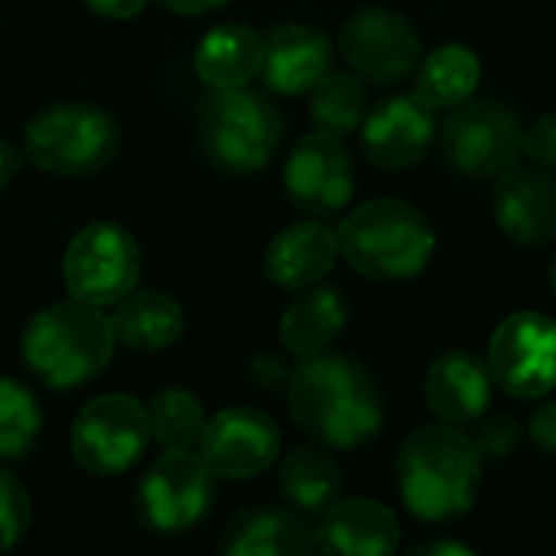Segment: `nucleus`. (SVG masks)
Returning a JSON list of instances; mask_svg holds the SVG:
<instances>
[{
  "label": "nucleus",
  "instance_id": "38",
  "mask_svg": "<svg viewBox=\"0 0 556 556\" xmlns=\"http://www.w3.org/2000/svg\"><path fill=\"white\" fill-rule=\"evenodd\" d=\"M551 287H554V293H556V257H554V264H551Z\"/></svg>",
  "mask_w": 556,
  "mask_h": 556
},
{
  "label": "nucleus",
  "instance_id": "36",
  "mask_svg": "<svg viewBox=\"0 0 556 556\" xmlns=\"http://www.w3.org/2000/svg\"><path fill=\"white\" fill-rule=\"evenodd\" d=\"M414 556H472V547H466V544H459V541H424V544H417Z\"/></svg>",
  "mask_w": 556,
  "mask_h": 556
},
{
  "label": "nucleus",
  "instance_id": "28",
  "mask_svg": "<svg viewBox=\"0 0 556 556\" xmlns=\"http://www.w3.org/2000/svg\"><path fill=\"white\" fill-rule=\"evenodd\" d=\"M150 437L163 450H195L202 430H205V410L202 401L186 388H163L147 404Z\"/></svg>",
  "mask_w": 556,
  "mask_h": 556
},
{
  "label": "nucleus",
  "instance_id": "10",
  "mask_svg": "<svg viewBox=\"0 0 556 556\" xmlns=\"http://www.w3.org/2000/svg\"><path fill=\"white\" fill-rule=\"evenodd\" d=\"M215 502V472L195 450H166L137 489V518L150 534L192 531Z\"/></svg>",
  "mask_w": 556,
  "mask_h": 556
},
{
  "label": "nucleus",
  "instance_id": "3",
  "mask_svg": "<svg viewBox=\"0 0 556 556\" xmlns=\"http://www.w3.org/2000/svg\"><path fill=\"white\" fill-rule=\"evenodd\" d=\"M111 319L81 300H62L39 309L20 342L26 368L49 388L68 391L98 378L114 355Z\"/></svg>",
  "mask_w": 556,
  "mask_h": 556
},
{
  "label": "nucleus",
  "instance_id": "32",
  "mask_svg": "<svg viewBox=\"0 0 556 556\" xmlns=\"http://www.w3.org/2000/svg\"><path fill=\"white\" fill-rule=\"evenodd\" d=\"M525 156H531L534 166H544L556 176V111L541 114L525 130Z\"/></svg>",
  "mask_w": 556,
  "mask_h": 556
},
{
  "label": "nucleus",
  "instance_id": "7",
  "mask_svg": "<svg viewBox=\"0 0 556 556\" xmlns=\"http://www.w3.org/2000/svg\"><path fill=\"white\" fill-rule=\"evenodd\" d=\"M440 147L446 163L469 179H498L525 153V127L495 98H466L443 121Z\"/></svg>",
  "mask_w": 556,
  "mask_h": 556
},
{
  "label": "nucleus",
  "instance_id": "14",
  "mask_svg": "<svg viewBox=\"0 0 556 556\" xmlns=\"http://www.w3.org/2000/svg\"><path fill=\"white\" fill-rule=\"evenodd\" d=\"M283 186L300 212L313 218L339 215L355 195V166L342 137L323 130L303 137L287 156Z\"/></svg>",
  "mask_w": 556,
  "mask_h": 556
},
{
  "label": "nucleus",
  "instance_id": "31",
  "mask_svg": "<svg viewBox=\"0 0 556 556\" xmlns=\"http://www.w3.org/2000/svg\"><path fill=\"white\" fill-rule=\"evenodd\" d=\"M29 531V492L23 482L0 469V554L13 551Z\"/></svg>",
  "mask_w": 556,
  "mask_h": 556
},
{
  "label": "nucleus",
  "instance_id": "9",
  "mask_svg": "<svg viewBox=\"0 0 556 556\" xmlns=\"http://www.w3.org/2000/svg\"><path fill=\"white\" fill-rule=\"evenodd\" d=\"M150 440L153 437H150L147 407L130 394L111 391L88 401L78 410L68 446L85 472L98 479H114L140 463Z\"/></svg>",
  "mask_w": 556,
  "mask_h": 556
},
{
  "label": "nucleus",
  "instance_id": "15",
  "mask_svg": "<svg viewBox=\"0 0 556 556\" xmlns=\"http://www.w3.org/2000/svg\"><path fill=\"white\" fill-rule=\"evenodd\" d=\"M437 140V117L417 94H391L362 121V150L381 169L417 166Z\"/></svg>",
  "mask_w": 556,
  "mask_h": 556
},
{
  "label": "nucleus",
  "instance_id": "8",
  "mask_svg": "<svg viewBox=\"0 0 556 556\" xmlns=\"http://www.w3.org/2000/svg\"><path fill=\"white\" fill-rule=\"evenodd\" d=\"M140 264L143 257L137 238L124 225L101 218L85 225L68 241L62 257V280L72 300L108 309L137 287Z\"/></svg>",
  "mask_w": 556,
  "mask_h": 556
},
{
  "label": "nucleus",
  "instance_id": "29",
  "mask_svg": "<svg viewBox=\"0 0 556 556\" xmlns=\"http://www.w3.org/2000/svg\"><path fill=\"white\" fill-rule=\"evenodd\" d=\"M42 430V410L33 391L13 378H0V463L26 459Z\"/></svg>",
  "mask_w": 556,
  "mask_h": 556
},
{
  "label": "nucleus",
  "instance_id": "33",
  "mask_svg": "<svg viewBox=\"0 0 556 556\" xmlns=\"http://www.w3.org/2000/svg\"><path fill=\"white\" fill-rule=\"evenodd\" d=\"M531 440L538 443L541 453L556 456V401H541L531 414Z\"/></svg>",
  "mask_w": 556,
  "mask_h": 556
},
{
  "label": "nucleus",
  "instance_id": "23",
  "mask_svg": "<svg viewBox=\"0 0 556 556\" xmlns=\"http://www.w3.org/2000/svg\"><path fill=\"white\" fill-rule=\"evenodd\" d=\"M349 303L336 287H306L296 290L290 306L280 316V342L287 352L306 358L326 352L345 329Z\"/></svg>",
  "mask_w": 556,
  "mask_h": 556
},
{
  "label": "nucleus",
  "instance_id": "24",
  "mask_svg": "<svg viewBox=\"0 0 556 556\" xmlns=\"http://www.w3.org/2000/svg\"><path fill=\"white\" fill-rule=\"evenodd\" d=\"M277 492L303 518H323L342 498V469L326 446H300L280 459Z\"/></svg>",
  "mask_w": 556,
  "mask_h": 556
},
{
  "label": "nucleus",
  "instance_id": "4",
  "mask_svg": "<svg viewBox=\"0 0 556 556\" xmlns=\"http://www.w3.org/2000/svg\"><path fill=\"white\" fill-rule=\"evenodd\" d=\"M339 254L368 280L394 283L417 277L433 257L427 215L404 199H371L342 218Z\"/></svg>",
  "mask_w": 556,
  "mask_h": 556
},
{
  "label": "nucleus",
  "instance_id": "35",
  "mask_svg": "<svg viewBox=\"0 0 556 556\" xmlns=\"http://www.w3.org/2000/svg\"><path fill=\"white\" fill-rule=\"evenodd\" d=\"M156 3L169 13H179V16H202V13L222 10L231 0H156Z\"/></svg>",
  "mask_w": 556,
  "mask_h": 556
},
{
  "label": "nucleus",
  "instance_id": "22",
  "mask_svg": "<svg viewBox=\"0 0 556 556\" xmlns=\"http://www.w3.org/2000/svg\"><path fill=\"white\" fill-rule=\"evenodd\" d=\"M111 332L117 345H127L134 352H163L169 349L182 329H186V313L182 306L163 293V290H130L114 303Z\"/></svg>",
  "mask_w": 556,
  "mask_h": 556
},
{
  "label": "nucleus",
  "instance_id": "30",
  "mask_svg": "<svg viewBox=\"0 0 556 556\" xmlns=\"http://www.w3.org/2000/svg\"><path fill=\"white\" fill-rule=\"evenodd\" d=\"M469 443L482 463H502L518 453L521 446V424L511 414H482L469 427Z\"/></svg>",
  "mask_w": 556,
  "mask_h": 556
},
{
  "label": "nucleus",
  "instance_id": "16",
  "mask_svg": "<svg viewBox=\"0 0 556 556\" xmlns=\"http://www.w3.org/2000/svg\"><path fill=\"white\" fill-rule=\"evenodd\" d=\"M495 225L521 248L556 241V176L544 166H511L492 192Z\"/></svg>",
  "mask_w": 556,
  "mask_h": 556
},
{
  "label": "nucleus",
  "instance_id": "21",
  "mask_svg": "<svg viewBox=\"0 0 556 556\" xmlns=\"http://www.w3.org/2000/svg\"><path fill=\"white\" fill-rule=\"evenodd\" d=\"M316 547V528L309 518L287 505H257L231 518L218 541L225 556H306Z\"/></svg>",
  "mask_w": 556,
  "mask_h": 556
},
{
  "label": "nucleus",
  "instance_id": "19",
  "mask_svg": "<svg viewBox=\"0 0 556 556\" xmlns=\"http://www.w3.org/2000/svg\"><path fill=\"white\" fill-rule=\"evenodd\" d=\"M339 261V231L323 218H306L280 228L264 251V277L283 290L319 283Z\"/></svg>",
  "mask_w": 556,
  "mask_h": 556
},
{
  "label": "nucleus",
  "instance_id": "1",
  "mask_svg": "<svg viewBox=\"0 0 556 556\" xmlns=\"http://www.w3.org/2000/svg\"><path fill=\"white\" fill-rule=\"evenodd\" d=\"M293 424L326 450H358L371 443L384 420L388 401L375 375L349 355H306L287 378Z\"/></svg>",
  "mask_w": 556,
  "mask_h": 556
},
{
  "label": "nucleus",
  "instance_id": "6",
  "mask_svg": "<svg viewBox=\"0 0 556 556\" xmlns=\"http://www.w3.org/2000/svg\"><path fill=\"white\" fill-rule=\"evenodd\" d=\"M121 150L117 121L85 101H59L42 108L23 127V156L52 176H94Z\"/></svg>",
  "mask_w": 556,
  "mask_h": 556
},
{
  "label": "nucleus",
  "instance_id": "5",
  "mask_svg": "<svg viewBox=\"0 0 556 556\" xmlns=\"http://www.w3.org/2000/svg\"><path fill=\"white\" fill-rule=\"evenodd\" d=\"M199 140L222 173H261L280 150L283 117L267 94L248 85L212 88L199 104Z\"/></svg>",
  "mask_w": 556,
  "mask_h": 556
},
{
  "label": "nucleus",
  "instance_id": "26",
  "mask_svg": "<svg viewBox=\"0 0 556 556\" xmlns=\"http://www.w3.org/2000/svg\"><path fill=\"white\" fill-rule=\"evenodd\" d=\"M414 75H417L414 94L427 108L443 111V108H456L476 94V88L482 81V62L472 49L450 42V46L433 49L427 59H420Z\"/></svg>",
  "mask_w": 556,
  "mask_h": 556
},
{
  "label": "nucleus",
  "instance_id": "18",
  "mask_svg": "<svg viewBox=\"0 0 556 556\" xmlns=\"http://www.w3.org/2000/svg\"><path fill=\"white\" fill-rule=\"evenodd\" d=\"M332 68V42L306 23H280L264 36L261 81L277 94H303Z\"/></svg>",
  "mask_w": 556,
  "mask_h": 556
},
{
  "label": "nucleus",
  "instance_id": "13",
  "mask_svg": "<svg viewBox=\"0 0 556 556\" xmlns=\"http://www.w3.org/2000/svg\"><path fill=\"white\" fill-rule=\"evenodd\" d=\"M195 453L215 472V479H254L277 463L280 427L264 410L228 407L205 420Z\"/></svg>",
  "mask_w": 556,
  "mask_h": 556
},
{
  "label": "nucleus",
  "instance_id": "12",
  "mask_svg": "<svg viewBox=\"0 0 556 556\" xmlns=\"http://www.w3.org/2000/svg\"><path fill=\"white\" fill-rule=\"evenodd\" d=\"M489 371L518 401H541L556 388V323L525 309L498 323L489 339Z\"/></svg>",
  "mask_w": 556,
  "mask_h": 556
},
{
  "label": "nucleus",
  "instance_id": "2",
  "mask_svg": "<svg viewBox=\"0 0 556 556\" xmlns=\"http://www.w3.org/2000/svg\"><path fill=\"white\" fill-rule=\"evenodd\" d=\"M394 479L410 515L420 521H453L476 505L482 459L466 430L437 420L417 427L401 443Z\"/></svg>",
  "mask_w": 556,
  "mask_h": 556
},
{
  "label": "nucleus",
  "instance_id": "25",
  "mask_svg": "<svg viewBox=\"0 0 556 556\" xmlns=\"http://www.w3.org/2000/svg\"><path fill=\"white\" fill-rule=\"evenodd\" d=\"M264 36L244 23H222L195 46V75L208 88H238L261 72Z\"/></svg>",
  "mask_w": 556,
  "mask_h": 556
},
{
  "label": "nucleus",
  "instance_id": "20",
  "mask_svg": "<svg viewBox=\"0 0 556 556\" xmlns=\"http://www.w3.org/2000/svg\"><path fill=\"white\" fill-rule=\"evenodd\" d=\"M397 544V515L375 498H339L316 528V547L332 556H388Z\"/></svg>",
  "mask_w": 556,
  "mask_h": 556
},
{
  "label": "nucleus",
  "instance_id": "27",
  "mask_svg": "<svg viewBox=\"0 0 556 556\" xmlns=\"http://www.w3.org/2000/svg\"><path fill=\"white\" fill-rule=\"evenodd\" d=\"M368 114V91L355 72H326L309 88V117L316 130L332 137H349L362 127Z\"/></svg>",
  "mask_w": 556,
  "mask_h": 556
},
{
  "label": "nucleus",
  "instance_id": "17",
  "mask_svg": "<svg viewBox=\"0 0 556 556\" xmlns=\"http://www.w3.org/2000/svg\"><path fill=\"white\" fill-rule=\"evenodd\" d=\"M495 378L489 371V362L469 349H450L443 352L430 368L424 381L427 407L440 424L469 430L492 401Z\"/></svg>",
  "mask_w": 556,
  "mask_h": 556
},
{
  "label": "nucleus",
  "instance_id": "34",
  "mask_svg": "<svg viewBox=\"0 0 556 556\" xmlns=\"http://www.w3.org/2000/svg\"><path fill=\"white\" fill-rule=\"evenodd\" d=\"M81 3L104 20H134L147 7V0H81Z\"/></svg>",
  "mask_w": 556,
  "mask_h": 556
},
{
  "label": "nucleus",
  "instance_id": "37",
  "mask_svg": "<svg viewBox=\"0 0 556 556\" xmlns=\"http://www.w3.org/2000/svg\"><path fill=\"white\" fill-rule=\"evenodd\" d=\"M20 163H23V153L0 137V189H7L13 182V176L20 173Z\"/></svg>",
  "mask_w": 556,
  "mask_h": 556
},
{
  "label": "nucleus",
  "instance_id": "11",
  "mask_svg": "<svg viewBox=\"0 0 556 556\" xmlns=\"http://www.w3.org/2000/svg\"><path fill=\"white\" fill-rule=\"evenodd\" d=\"M339 52L362 81L391 88L417 72L424 42L407 16L388 7H362L345 20Z\"/></svg>",
  "mask_w": 556,
  "mask_h": 556
}]
</instances>
